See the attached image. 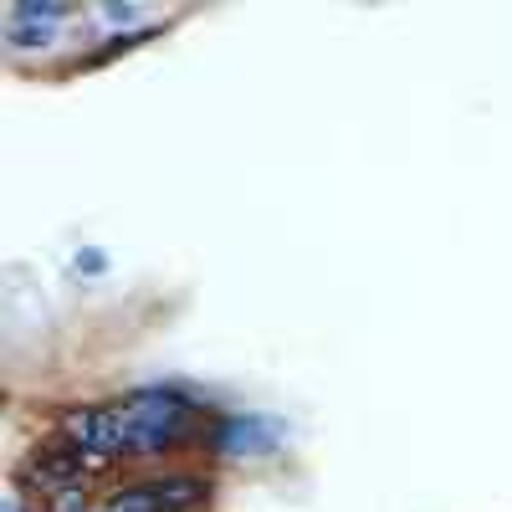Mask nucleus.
<instances>
[{"label": "nucleus", "instance_id": "1", "mask_svg": "<svg viewBox=\"0 0 512 512\" xmlns=\"http://www.w3.org/2000/svg\"><path fill=\"white\" fill-rule=\"evenodd\" d=\"M123 410V456H159L195 436V405L164 390H144L118 400Z\"/></svg>", "mask_w": 512, "mask_h": 512}, {"label": "nucleus", "instance_id": "2", "mask_svg": "<svg viewBox=\"0 0 512 512\" xmlns=\"http://www.w3.org/2000/svg\"><path fill=\"white\" fill-rule=\"evenodd\" d=\"M205 497H210V482H200V477H159V482L113 492L108 507H118V512H195Z\"/></svg>", "mask_w": 512, "mask_h": 512}, {"label": "nucleus", "instance_id": "3", "mask_svg": "<svg viewBox=\"0 0 512 512\" xmlns=\"http://www.w3.org/2000/svg\"><path fill=\"white\" fill-rule=\"evenodd\" d=\"M282 441V425L262 420V415H231L216 431V451L221 456H267Z\"/></svg>", "mask_w": 512, "mask_h": 512}, {"label": "nucleus", "instance_id": "4", "mask_svg": "<svg viewBox=\"0 0 512 512\" xmlns=\"http://www.w3.org/2000/svg\"><path fill=\"white\" fill-rule=\"evenodd\" d=\"M52 507L47 512H93V502H88V487H72V492H57V497H47Z\"/></svg>", "mask_w": 512, "mask_h": 512}, {"label": "nucleus", "instance_id": "5", "mask_svg": "<svg viewBox=\"0 0 512 512\" xmlns=\"http://www.w3.org/2000/svg\"><path fill=\"white\" fill-rule=\"evenodd\" d=\"M98 512H118V507H108V502H103V507H98Z\"/></svg>", "mask_w": 512, "mask_h": 512}]
</instances>
